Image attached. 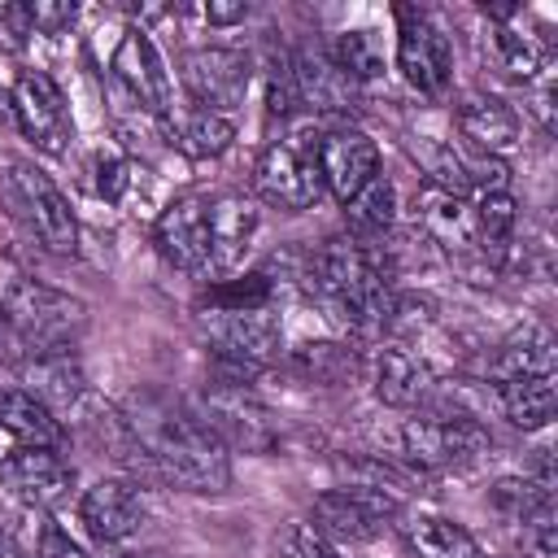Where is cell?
<instances>
[{
  "label": "cell",
  "mask_w": 558,
  "mask_h": 558,
  "mask_svg": "<svg viewBox=\"0 0 558 558\" xmlns=\"http://www.w3.org/2000/svg\"><path fill=\"white\" fill-rule=\"evenodd\" d=\"M131 449L148 458L170 484L187 493H222L231 484V449L201 423V414L144 397L126 418Z\"/></svg>",
  "instance_id": "cell-1"
},
{
  "label": "cell",
  "mask_w": 558,
  "mask_h": 558,
  "mask_svg": "<svg viewBox=\"0 0 558 558\" xmlns=\"http://www.w3.org/2000/svg\"><path fill=\"white\" fill-rule=\"evenodd\" d=\"M4 314L13 336L31 349V353H57L70 349L74 336L87 327V305L61 288L35 283V279H17L4 292Z\"/></svg>",
  "instance_id": "cell-2"
},
{
  "label": "cell",
  "mask_w": 558,
  "mask_h": 558,
  "mask_svg": "<svg viewBox=\"0 0 558 558\" xmlns=\"http://www.w3.org/2000/svg\"><path fill=\"white\" fill-rule=\"evenodd\" d=\"M253 187L266 205L275 209H310L323 196V174H318V131H296L288 140H275L262 148Z\"/></svg>",
  "instance_id": "cell-3"
},
{
  "label": "cell",
  "mask_w": 558,
  "mask_h": 558,
  "mask_svg": "<svg viewBox=\"0 0 558 558\" xmlns=\"http://www.w3.org/2000/svg\"><path fill=\"white\" fill-rule=\"evenodd\" d=\"M401 445H405V453L423 471H458V466H471L475 458H484L488 445H493V436H488V427L475 414H462V410H427V414L405 418Z\"/></svg>",
  "instance_id": "cell-4"
},
{
  "label": "cell",
  "mask_w": 558,
  "mask_h": 558,
  "mask_svg": "<svg viewBox=\"0 0 558 558\" xmlns=\"http://www.w3.org/2000/svg\"><path fill=\"white\" fill-rule=\"evenodd\" d=\"M397 514H401L397 493L353 480L344 488H331V493L314 497L310 527L331 545H362V541H375L384 532V523L397 519Z\"/></svg>",
  "instance_id": "cell-5"
},
{
  "label": "cell",
  "mask_w": 558,
  "mask_h": 558,
  "mask_svg": "<svg viewBox=\"0 0 558 558\" xmlns=\"http://www.w3.org/2000/svg\"><path fill=\"white\" fill-rule=\"evenodd\" d=\"M9 196L22 209L26 227L39 235L44 248L52 253H74L78 248V218L65 201V192L31 161H9Z\"/></svg>",
  "instance_id": "cell-6"
},
{
  "label": "cell",
  "mask_w": 558,
  "mask_h": 558,
  "mask_svg": "<svg viewBox=\"0 0 558 558\" xmlns=\"http://www.w3.org/2000/svg\"><path fill=\"white\" fill-rule=\"evenodd\" d=\"M397 65L405 74V83L418 96H445L453 83V48L445 39V31L418 13V9H397Z\"/></svg>",
  "instance_id": "cell-7"
},
{
  "label": "cell",
  "mask_w": 558,
  "mask_h": 558,
  "mask_svg": "<svg viewBox=\"0 0 558 558\" xmlns=\"http://www.w3.org/2000/svg\"><path fill=\"white\" fill-rule=\"evenodd\" d=\"M113 83L126 92V100L153 118H170V105H174V87H170V74H166V61L157 52V44L148 39L144 26H126L118 48H113Z\"/></svg>",
  "instance_id": "cell-8"
},
{
  "label": "cell",
  "mask_w": 558,
  "mask_h": 558,
  "mask_svg": "<svg viewBox=\"0 0 558 558\" xmlns=\"http://www.w3.org/2000/svg\"><path fill=\"white\" fill-rule=\"evenodd\" d=\"M13 118L22 126V135L39 148V153H52L61 157L74 140V118L65 109V96L61 87L44 74V70H22L17 83H13Z\"/></svg>",
  "instance_id": "cell-9"
},
{
  "label": "cell",
  "mask_w": 558,
  "mask_h": 558,
  "mask_svg": "<svg viewBox=\"0 0 558 558\" xmlns=\"http://www.w3.org/2000/svg\"><path fill=\"white\" fill-rule=\"evenodd\" d=\"M201 423L227 445V449H244V453H266L275 449V423L270 410L235 384H209L205 405H201Z\"/></svg>",
  "instance_id": "cell-10"
},
{
  "label": "cell",
  "mask_w": 558,
  "mask_h": 558,
  "mask_svg": "<svg viewBox=\"0 0 558 558\" xmlns=\"http://www.w3.org/2000/svg\"><path fill=\"white\" fill-rule=\"evenodd\" d=\"M183 87L205 113H227L253 83V61L240 48H192L183 57Z\"/></svg>",
  "instance_id": "cell-11"
},
{
  "label": "cell",
  "mask_w": 558,
  "mask_h": 558,
  "mask_svg": "<svg viewBox=\"0 0 558 558\" xmlns=\"http://www.w3.org/2000/svg\"><path fill=\"white\" fill-rule=\"evenodd\" d=\"M414 157H418V166L427 174L423 183H432L440 192H453L462 201H471V196L480 201L488 192H506V179H510L506 161L480 157V153H462V148L440 144V140H418L414 144Z\"/></svg>",
  "instance_id": "cell-12"
},
{
  "label": "cell",
  "mask_w": 558,
  "mask_h": 558,
  "mask_svg": "<svg viewBox=\"0 0 558 558\" xmlns=\"http://www.w3.org/2000/svg\"><path fill=\"white\" fill-rule=\"evenodd\" d=\"M153 240L170 266H179L187 275H209V201L196 192L174 196L157 214Z\"/></svg>",
  "instance_id": "cell-13"
},
{
  "label": "cell",
  "mask_w": 558,
  "mask_h": 558,
  "mask_svg": "<svg viewBox=\"0 0 558 558\" xmlns=\"http://www.w3.org/2000/svg\"><path fill=\"white\" fill-rule=\"evenodd\" d=\"M318 174H323V187L344 205L353 201L375 174H379V148L366 131L357 126H331L318 135Z\"/></svg>",
  "instance_id": "cell-14"
},
{
  "label": "cell",
  "mask_w": 558,
  "mask_h": 558,
  "mask_svg": "<svg viewBox=\"0 0 558 558\" xmlns=\"http://www.w3.org/2000/svg\"><path fill=\"white\" fill-rule=\"evenodd\" d=\"M0 484L31 510H52L74 488V466L57 449H13L0 462Z\"/></svg>",
  "instance_id": "cell-15"
},
{
  "label": "cell",
  "mask_w": 558,
  "mask_h": 558,
  "mask_svg": "<svg viewBox=\"0 0 558 558\" xmlns=\"http://www.w3.org/2000/svg\"><path fill=\"white\" fill-rule=\"evenodd\" d=\"M414 214L427 240H436L449 257L458 262H480V240H475V201H462L453 192H440L432 183L418 187L414 196ZM484 266V262H480ZM488 270V266H484ZM493 275V270H488Z\"/></svg>",
  "instance_id": "cell-16"
},
{
  "label": "cell",
  "mask_w": 558,
  "mask_h": 558,
  "mask_svg": "<svg viewBox=\"0 0 558 558\" xmlns=\"http://www.w3.org/2000/svg\"><path fill=\"white\" fill-rule=\"evenodd\" d=\"M205 340L214 344L218 362H240L262 371L266 362L279 357V323L266 310L248 314H209L205 318Z\"/></svg>",
  "instance_id": "cell-17"
},
{
  "label": "cell",
  "mask_w": 558,
  "mask_h": 558,
  "mask_svg": "<svg viewBox=\"0 0 558 558\" xmlns=\"http://www.w3.org/2000/svg\"><path fill=\"white\" fill-rule=\"evenodd\" d=\"M78 519H83V527H87L92 541L118 545V541H126V536L140 532V523H144V497H140V488L131 480H96L83 493V501H78Z\"/></svg>",
  "instance_id": "cell-18"
},
{
  "label": "cell",
  "mask_w": 558,
  "mask_h": 558,
  "mask_svg": "<svg viewBox=\"0 0 558 558\" xmlns=\"http://www.w3.org/2000/svg\"><path fill=\"white\" fill-rule=\"evenodd\" d=\"M432 384H436V371L418 349L388 340L375 353V397L384 405L414 410V405H423L432 397Z\"/></svg>",
  "instance_id": "cell-19"
},
{
  "label": "cell",
  "mask_w": 558,
  "mask_h": 558,
  "mask_svg": "<svg viewBox=\"0 0 558 558\" xmlns=\"http://www.w3.org/2000/svg\"><path fill=\"white\" fill-rule=\"evenodd\" d=\"M292 61V78H296V96L305 109L314 113H349L357 87L336 70L331 52L318 44H301L296 52H288Z\"/></svg>",
  "instance_id": "cell-20"
},
{
  "label": "cell",
  "mask_w": 558,
  "mask_h": 558,
  "mask_svg": "<svg viewBox=\"0 0 558 558\" xmlns=\"http://www.w3.org/2000/svg\"><path fill=\"white\" fill-rule=\"evenodd\" d=\"M453 122H458V135L466 140V148L480 153V157H497L501 161L506 153L519 148V113L501 96H471V100H462Z\"/></svg>",
  "instance_id": "cell-21"
},
{
  "label": "cell",
  "mask_w": 558,
  "mask_h": 558,
  "mask_svg": "<svg viewBox=\"0 0 558 558\" xmlns=\"http://www.w3.org/2000/svg\"><path fill=\"white\" fill-rule=\"evenodd\" d=\"M554 366H558V344H554L549 327L545 323H532V318L519 323V327H510L497 340L493 357H488V375L497 384L519 379V375H554Z\"/></svg>",
  "instance_id": "cell-22"
},
{
  "label": "cell",
  "mask_w": 558,
  "mask_h": 558,
  "mask_svg": "<svg viewBox=\"0 0 558 558\" xmlns=\"http://www.w3.org/2000/svg\"><path fill=\"white\" fill-rule=\"evenodd\" d=\"M397 532H401V545H405L410 558H488L480 549V541L445 514L410 510V514H401Z\"/></svg>",
  "instance_id": "cell-23"
},
{
  "label": "cell",
  "mask_w": 558,
  "mask_h": 558,
  "mask_svg": "<svg viewBox=\"0 0 558 558\" xmlns=\"http://www.w3.org/2000/svg\"><path fill=\"white\" fill-rule=\"evenodd\" d=\"M253 231H257L253 201H244L235 192L214 196L209 201V275H227L244 257Z\"/></svg>",
  "instance_id": "cell-24"
},
{
  "label": "cell",
  "mask_w": 558,
  "mask_h": 558,
  "mask_svg": "<svg viewBox=\"0 0 558 558\" xmlns=\"http://www.w3.org/2000/svg\"><path fill=\"white\" fill-rule=\"evenodd\" d=\"M0 432L17 440V449H61L65 427L52 405H44L26 388H0Z\"/></svg>",
  "instance_id": "cell-25"
},
{
  "label": "cell",
  "mask_w": 558,
  "mask_h": 558,
  "mask_svg": "<svg viewBox=\"0 0 558 558\" xmlns=\"http://www.w3.org/2000/svg\"><path fill=\"white\" fill-rule=\"evenodd\" d=\"M497 401L506 410V418L523 432H541L549 427L554 410H558V379L554 375H519L497 384Z\"/></svg>",
  "instance_id": "cell-26"
},
{
  "label": "cell",
  "mask_w": 558,
  "mask_h": 558,
  "mask_svg": "<svg viewBox=\"0 0 558 558\" xmlns=\"http://www.w3.org/2000/svg\"><path fill=\"white\" fill-rule=\"evenodd\" d=\"M514 227H519V205L510 192H488L475 201V240H480V262L488 270H497L506 262Z\"/></svg>",
  "instance_id": "cell-27"
},
{
  "label": "cell",
  "mask_w": 558,
  "mask_h": 558,
  "mask_svg": "<svg viewBox=\"0 0 558 558\" xmlns=\"http://www.w3.org/2000/svg\"><path fill=\"white\" fill-rule=\"evenodd\" d=\"M26 392H35L44 405H74L83 397V375L78 366L70 362V349H57V353H35L31 371H26Z\"/></svg>",
  "instance_id": "cell-28"
},
{
  "label": "cell",
  "mask_w": 558,
  "mask_h": 558,
  "mask_svg": "<svg viewBox=\"0 0 558 558\" xmlns=\"http://www.w3.org/2000/svg\"><path fill=\"white\" fill-rule=\"evenodd\" d=\"M392 218H397V192H392V183L384 174H375L353 201H344V222H349L353 240L384 235L392 227Z\"/></svg>",
  "instance_id": "cell-29"
},
{
  "label": "cell",
  "mask_w": 558,
  "mask_h": 558,
  "mask_svg": "<svg viewBox=\"0 0 558 558\" xmlns=\"http://www.w3.org/2000/svg\"><path fill=\"white\" fill-rule=\"evenodd\" d=\"M170 140H174V148H179L183 157L205 161V157H218V153L231 148L235 122H231L227 113H205V109H196L192 118L179 122V131H170Z\"/></svg>",
  "instance_id": "cell-30"
},
{
  "label": "cell",
  "mask_w": 558,
  "mask_h": 558,
  "mask_svg": "<svg viewBox=\"0 0 558 558\" xmlns=\"http://www.w3.org/2000/svg\"><path fill=\"white\" fill-rule=\"evenodd\" d=\"M336 70L357 87V83H371L384 74V44H379V31H344L336 35V44L327 48Z\"/></svg>",
  "instance_id": "cell-31"
},
{
  "label": "cell",
  "mask_w": 558,
  "mask_h": 558,
  "mask_svg": "<svg viewBox=\"0 0 558 558\" xmlns=\"http://www.w3.org/2000/svg\"><path fill=\"white\" fill-rule=\"evenodd\" d=\"M270 292L275 288L262 270L244 275V279H218L201 292V310H209V314H248V310H266Z\"/></svg>",
  "instance_id": "cell-32"
},
{
  "label": "cell",
  "mask_w": 558,
  "mask_h": 558,
  "mask_svg": "<svg viewBox=\"0 0 558 558\" xmlns=\"http://www.w3.org/2000/svg\"><path fill=\"white\" fill-rule=\"evenodd\" d=\"M488 501H493V510H497L501 519H510V523H527V519L554 510V493L541 488L532 475H506V480H497L493 493H488Z\"/></svg>",
  "instance_id": "cell-33"
},
{
  "label": "cell",
  "mask_w": 558,
  "mask_h": 558,
  "mask_svg": "<svg viewBox=\"0 0 558 558\" xmlns=\"http://www.w3.org/2000/svg\"><path fill=\"white\" fill-rule=\"evenodd\" d=\"M292 366L314 384H349L357 375V353L349 344H301Z\"/></svg>",
  "instance_id": "cell-34"
},
{
  "label": "cell",
  "mask_w": 558,
  "mask_h": 558,
  "mask_svg": "<svg viewBox=\"0 0 558 558\" xmlns=\"http://www.w3.org/2000/svg\"><path fill=\"white\" fill-rule=\"evenodd\" d=\"M493 44H497V57H501V70L514 78V83H532L541 70H545V57H541V48L527 39V35H519V31H510V26H501L497 35H493Z\"/></svg>",
  "instance_id": "cell-35"
},
{
  "label": "cell",
  "mask_w": 558,
  "mask_h": 558,
  "mask_svg": "<svg viewBox=\"0 0 558 558\" xmlns=\"http://www.w3.org/2000/svg\"><path fill=\"white\" fill-rule=\"evenodd\" d=\"M262 83H266V113H270V118H292L296 105H301V96H296V78H292L288 52H270V57H266Z\"/></svg>",
  "instance_id": "cell-36"
},
{
  "label": "cell",
  "mask_w": 558,
  "mask_h": 558,
  "mask_svg": "<svg viewBox=\"0 0 558 558\" xmlns=\"http://www.w3.org/2000/svg\"><path fill=\"white\" fill-rule=\"evenodd\" d=\"M279 558H340V554L310 523H288L283 536H279Z\"/></svg>",
  "instance_id": "cell-37"
},
{
  "label": "cell",
  "mask_w": 558,
  "mask_h": 558,
  "mask_svg": "<svg viewBox=\"0 0 558 558\" xmlns=\"http://www.w3.org/2000/svg\"><path fill=\"white\" fill-rule=\"evenodd\" d=\"M131 179H135V161L131 157H100L96 161V192L105 196V201H122L126 196V187H131Z\"/></svg>",
  "instance_id": "cell-38"
},
{
  "label": "cell",
  "mask_w": 558,
  "mask_h": 558,
  "mask_svg": "<svg viewBox=\"0 0 558 558\" xmlns=\"http://www.w3.org/2000/svg\"><path fill=\"white\" fill-rule=\"evenodd\" d=\"M523 545L532 558H558V523H554V510L536 514L523 523Z\"/></svg>",
  "instance_id": "cell-39"
},
{
  "label": "cell",
  "mask_w": 558,
  "mask_h": 558,
  "mask_svg": "<svg viewBox=\"0 0 558 558\" xmlns=\"http://www.w3.org/2000/svg\"><path fill=\"white\" fill-rule=\"evenodd\" d=\"M26 22H31V35H57L74 22V4H52V0H35L26 4Z\"/></svg>",
  "instance_id": "cell-40"
},
{
  "label": "cell",
  "mask_w": 558,
  "mask_h": 558,
  "mask_svg": "<svg viewBox=\"0 0 558 558\" xmlns=\"http://www.w3.org/2000/svg\"><path fill=\"white\" fill-rule=\"evenodd\" d=\"M35 558H87V554L70 541V532H61L57 523H44L35 541Z\"/></svg>",
  "instance_id": "cell-41"
},
{
  "label": "cell",
  "mask_w": 558,
  "mask_h": 558,
  "mask_svg": "<svg viewBox=\"0 0 558 558\" xmlns=\"http://www.w3.org/2000/svg\"><path fill=\"white\" fill-rule=\"evenodd\" d=\"M205 17H209L214 26L244 22V17H248V0H209V4H205Z\"/></svg>",
  "instance_id": "cell-42"
},
{
  "label": "cell",
  "mask_w": 558,
  "mask_h": 558,
  "mask_svg": "<svg viewBox=\"0 0 558 558\" xmlns=\"http://www.w3.org/2000/svg\"><path fill=\"white\" fill-rule=\"evenodd\" d=\"M532 113L541 118L545 131H554V87H549V83H541V87L532 92Z\"/></svg>",
  "instance_id": "cell-43"
},
{
  "label": "cell",
  "mask_w": 558,
  "mask_h": 558,
  "mask_svg": "<svg viewBox=\"0 0 558 558\" xmlns=\"http://www.w3.org/2000/svg\"><path fill=\"white\" fill-rule=\"evenodd\" d=\"M9 340H17V336H13V327H9V314H4V301H0V344H9Z\"/></svg>",
  "instance_id": "cell-44"
},
{
  "label": "cell",
  "mask_w": 558,
  "mask_h": 558,
  "mask_svg": "<svg viewBox=\"0 0 558 558\" xmlns=\"http://www.w3.org/2000/svg\"><path fill=\"white\" fill-rule=\"evenodd\" d=\"M0 558H17V545H13L4 532H0Z\"/></svg>",
  "instance_id": "cell-45"
}]
</instances>
